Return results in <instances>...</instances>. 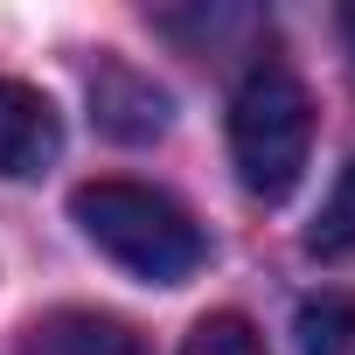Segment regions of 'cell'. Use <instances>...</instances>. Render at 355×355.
I'll list each match as a JSON object with an SVG mask.
<instances>
[{
	"mask_svg": "<svg viewBox=\"0 0 355 355\" xmlns=\"http://www.w3.org/2000/svg\"><path fill=\"white\" fill-rule=\"evenodd\" d=\"M70 216H77V230H84L112 265H125V272L146 279V286H182V279H196V265L209 258L196 216L174 202V196L146 189V182H84V189L70 196Z\"/></svg>",
	"mask_w": 355,
	"mask_h": 355,
	"instance_id": "1",
	"label": "cell"
},
{
	"mask_svg": "<svg viewBox=\"0 0 355 355\" xmlns=\"http://www.w3.org/2000/svg\"><path fill=\"white\" fill-rule=\"evenodd\" d=\"M313 153V98L293 63L258 56L230 98V160L258 202H286Z\"/></svg>",
	"mask_w": 355,
	"mask_h": 355,
	"instance_id": "2",
	"label": "cell"
},
{
	"mask_svg": "<svg viewBox=\"0 0 355 355\" xmlns=\"http://www.w3.org/2000/svg\"><path fill=\"white\" fill-rule=\"evenodd\" d=\"M63 153V119L35 84L0 77V182H28Z\"/></svg>",
	"mask_w": 355,
	"mask_h": 355,
	"instance_id": "3",
	"label": "cell"
},
{
	"mask_svg": "<svg viewBox=\"0 0 355 355\" xmlns=\"http://www.w3.org/2000/svg\"><path fill=\"white\" fill-rule=\"evenodd\" d=\"M91 112H98V125H105L112 139H125V146L167 132V91H160L153 77H139L132 63H119V56H98V70H91Z\"/></svg>",
	"mask_w": 355,
	"mask_h": 355,
	"instance_id": "4",
	"label": "cell"
},
{
	"mask_svg": "<svg viewBox=\"0 0 355 355\" xmlns=\"http://www.w3.org/2000/svg\"><path fill=\"white\" fill-rule=\"evenodd\" d=\"M21 355H146V341H139V327H125V320H112V313L56 306V313L28 320Z\"/></svg>",
	"mask_w": 355,
	"mask_h": 355,
	"instance_id": "5",
	"label": "cell"
},
{
	"mask_svg": "<svg viewBox=\"0 0 355 355\" xmlns=\"http://www.w3.org/2000/svg\"><path fill=\"white\" fill-rule=\"evenodd\" d=\"M300 355H355V286L300 306Z\"/></svg>",
	"mask_w": 355,
	"mask_h": 355,
	"instance_id": "6",
	"label": "cell"
},
{
	"mask_svg": "<svg viewBox=\"0 0 355 355\" xmlns=\"http://www.w3.org/2000/svg\"><path fill=\"white\" fill-rule=\"evenodd\" d=\"M306 251H313V258H327V265L355 258V153H348V167L334 174V189H327L320 216L306 223Z\"/></svg>",
	"mask_w": 355,
	"mask_h": 355,
	"instance_id": "7",
	"label": "cell"
},
{
	"mask_svg": "<svg viewBox=\"0 0 355 355\" xmlns=\"http://www.w3.org/2000/svg\"><path fill=\"white\" fill-rule=\"evenodd\" d=\"M182 355H265V341H258V327L244 313H202L189 327Z\"/></svg>",
	"mask_w": 355,
	"mask_h": 355,
	"instance_id": "8",
	"label": "cell"
},
{
	"mask_svg": "<svg viewBox=\"0 0 355 355\" xmlns=\"http://www.w3.org/2000/svg\"><path fill=\"white\" fill-rule=\"evenodd\" d=\"M341 42H348V56H355V8H341Z\"/></svg>",
	"mask_w": 355,
	"mask_h": 355,
	"instance_id": "9",
	"label": "cell"
}]
</instances>
